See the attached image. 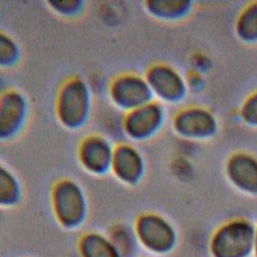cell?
<instances>
[{"label":"cell","instance_id":"obj_3","mask_svg":"<svg viewBox=\"0 0 257 257\" xmlns=\"http://www.w3.org/2000/svg\"><path fill=\"white\" fill-rule=\"evenodd\" d=\"M107 95L111 105L122 113L153 100L145 76L134 72H124L112 78L107 87Z\"/></svg>","mask_w":257,"mask_h":257},{"label":"cell","instance_id":"obj_5","mask_svg":"<svg viewBox=\"0 0 257 257\" xmlns=\"http://www.w3.org/2000/svg\"><path fill=\"white\" fill-rule=\"evenodd\" d=\"M140 247L156 254L166 253L175 243V233L171 225L156 214L140 215L133 226Z\"/></svg>","mask_w":257,"mask_h":257},{"label":"cell","instance_id":"obj_4","mask_svg":"<svg viewBox=\"0 0 257 257\" xmlns=\"http://www.w3.org/2000/svg\"><path fill=\"white\" fill-rule=\"evenodd\" d=\"M115 144L101 134L85 136L77 148V160L89 175L101 177L110 173Z\"/></svg>","mask_w":257,"mask_h":257},{"label":"cell","instance_id":"obj_12","mask_svg":"<svg viewBox=\"0 0 257 257\" xmlns=\"http://www.w3.org/2000/svg\"><path fill=\"white\" fill-rule=\"evenodd\" d=\"M22 198V187L17 176L0 163V209L17 206Z\"/></svg>","mask_w":257,"mask_h":257},{"label":"cell","instance_id":"obj_7","mask_svg":"<svg viewBox=\"0 0 257 257\" xmlns=\"http://www.w3.org/2000/svg\"><path fill=\"white\" fill-rule=\"evenodd\" d=\"M163 116L162 106L154 100L123 113V137L134 142L150 139L160 128Z\"/></svg>","mask_w":257,"mask_h":257},{"label":"cell","instance_id":"obj_9","mask_svg":"<svg viewBox=\"0 0 257 257\" xmlns=\"http://www.w3.org/2000/svg\"><path fill=\"white\" fill-rule=\"evenodd\" d=\"M252 241L251 227L244 223H234L216 235L212 250L216 257H244L250 252Z\"/></svg>","mask_w":257,"mask_h":257},{"label":"cell","instance_id":"obj_6","mask_svg":"<svg viewBox=\"0 0 257 257\" xmlns=\"http://www.w3.org/2000/svg\"><path fill=\"white\" fill-rule=\"evenodd\" d=\"M29 102L21 91L7 88L0 92V142L16 138L26 125Z\"/></svg>","mask_w":257,"mask_h":257},{"label":"cell","instance_id":"obj_15","mask_svg":"<svg viewBox=\"0 0 257 257\" xmlns=\"http://www.w3.org/2000/svg\"><path fill=\"white\" fill-rule=\"evenodd\" d=\"M49 9L64 18H74L82 13L85 2L82 0H56L46 2Z\"/></svg>","mask_w":257,"mask_h":257},{"label":"cell","instance_id":"obj_13","mask_svg":"<svg viewBox=\"0 0 257 257\" xmlns=\"http://www.w3.org/2000/svg\"><path fill=\"white\" fill-rule=\"evenodd\" d=\"M107 236L112 241L121 257H136L139 249H141L134 227H130L128 225H113L109 229Z\"/></svg>","mask_w":257,"mask_h":257},{"label":"cell","instance_id":"obj_2","mask_svg":"<svg viewBox=\"0 0 257 257\" xmlns=\"http://www.w3.org/2000/svg\"><path fill=\"white\" fill-rule=\"evenodd\" d=\"M50 201L53 216L61 227L75 230L85 222L88 213L87 198L83 188L75 180L63 178L55 182Z\"/></svg>","mask_w":257,"mask_h":257},{"label":"cell","instance_id":"obj_10","mask_svg":"<svg viewBox=\"0 0 257 257\" xmlns=\"http://www.w3.org/2000/svg\"><path fill=\"white\" fill-rule=\"evenodd\" d=\"M153 96L170 100L176 98L181 90V81L178 75L168 66L156 64L150 67L145 75Z\"/></svg>","mask_w":257,"mask_h":257},{"label":"cell","instance_id":"obj_16","mask_svg":"<svg viewBox=\"0 0 257 257\" xmlns=\"http://www.w3.org/2000/svg\"><path fill=\"white\" fill-rule=\"evenodd\" d=\"M256 253H257V238H256Z\"/></svg>","mask_w":257,"mask_h":257},{"label":"cell","instance_id":"obj_14","mask_svg":"<svg viewBox=\"0 0 257 257\" xmlns=\"http://www.w3.org/2000/svg\"><path fill=\"white\" fill-rule=\"evenodd\" d=\"M20 57L21 49L17 41L7 32L0 30V69L13 67Z\"/></svg>","mask_w":257,"mask_h":257},{"label":"cell","instance_id":"obj_1","mask_svg":"<svg viewBox=\"0 0 257 257\" xmlns=\"http://www.w3.org/2000/svg\"><path fill=\"white\" fill-rule=\"evenodd\" d=\"M93 96L89 84L79 76H71L59 86L55 98V115L68 131H78L89 120Z\"/></svg>","mask_w":257,"mask_h":257},{"label":"cell","instance_id":"obj_11","mask_svg":"<svg viewBox=\"0 0 257 257\" xmlns=\"http://www.w3.org/2000/svg\"><path fill=\"white\" fill-rule=\"evenodd\" d=\"M77 250L80 257H121L107 234L97 231L84 233L78 240Z\"/></svg>","mask_w":257,"mask_h":257},{"label":"cell","instance_id":"obj_8","mask_svg":"<svg viewBox=\"0 0 257 257\" xmlns=\"http://www.w3.org/2000/svg\"><path fill=\"white\" fill-rule=\"evenodd\" d=\"M110 173L126 186L137 185L145 173V161L141 152L127 142H119L114 146Z\"/></svg>","mask_w":257,"mask_h":257}]
</instances>
